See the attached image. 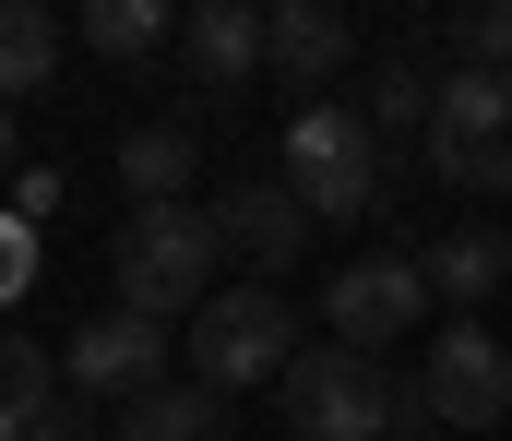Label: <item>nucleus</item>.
Returning <instances> with one entry per match:
<instances>
[{
  "mask_svg": "<svg viewBox=\"0 0 512 441\" xmlns=\"http://www.w3.org/2000/svg\"><path fill=\"white\" fill-rule=\"evenodd\" d=\"M274 370H298V310H286V287H215L191 310V382L239 394V382H274Z\"/></svg>",
  "mask_w": 512,
  "mask_h": 441,
  "instance_id": "20e7f679",
  "label": "nucleus"
},
{
  "mask_svg": "<svg viewBox=\"0 0 512 441\" xmlns=\"http://www.w3.org/2000/svg\"><path fill=\"white\" fill-rule=\"evenodd\" d=\"M215 275H227L215 203H131V215H120V310L179 322V310L215 298Z\"/></svg>",
  "mask_w": 512,
  "mask_h": 441,
  "instance_id": "f257e3e1",
  "label": "nucleus"
},
{
  "mask_svg": "<svg viewBox=\"0 0 512 441\" xmlns=\"http://www.w3.org/2000/svg\"><path fill=\"white\" fill-rule=\"evenodd\" d=\"M24 287H36V227H24V215H0V310H12Z\"/></svg>",
  "mask_w": 512,
  "mask_h": 441,
  "instance_id": "aec40b11",
  "label": "nucleus"
},
{
  "mask_svg": "<svg viewBox=\"0 0 512 441\" xmlns=\"http://www.w3.org/2000/svg\"><path fill=\"white\" fill-rule=\"evenodd\" d=\"M274 179L310 203V227H358V215H382V132H370V108H334V96L298 108Z\"/></svg>",
  "mask_w": 512,
  "mask_h": 441,
  "instance_id": "f03ea898",
  "label": "nucleus"
},
{
  "mask_svg": "<svg viewBox=\"0 0 512 441\" xmlns=\"http://www.w3.org/2000/svg\"><path fill=\"white\" fill-rule=\"evenodd\" d=\"M262 48H274V72H286V84L322 108V84L358 60V24H346L334 0H274V12H262Z\"/></svg>",
  "mask_w": 512,
  "mask_h": 441,
  "instance_id": "9b49d317",
  "label": "nucleus"
},
{
  "mask_svg": "<svg viewBox=\"0 0 512 441\" xmlns=\"http://www.w3.org/2000/svg\"><path fill=\"white\" fill-rule=\"evenodd\" d=\"M429 167H441V191H512V72H453L441 84V120H429Z\"/></svg>",
  "mask_w": 512,
  "mask_h": 441,
  "instance_id": "423d86ee",
  "label": "nucleus"
},
{
  "mask_svg": "<svg viewBox=\"0 0 512 441\" xmlns=\"http://www.w3.org/2000/svg\"><path fill=\"white\" fill-rule=\"evenodd\" d=\"M441 84H453V72H441L429 48H393L382 72H370V132H393V144H417V155H429V120H441Z\"/></svg>",
  "mask_w": 512,
  "mask_h": 441,
  "instance_id": "f8f14e48",
  "label": "nucleus"
},
{
  "mask_svg": "<svg viewBox=\"0 0 512 441\" xmlns=\"http://www.w3.org/2000/svg\"><path fill=\"white\" fill-rule=\"evenodd\" d=\"M48 203H60V167H24V179L0 191V215H24V227H48Z\"/></svg>",
  "mask_w": 512,
  "mask_h": 441,
  "instance_id": "412c9836",
  "label": "nucleus"
},
{
  "mask_svg": "<svg viewBox=\"0 0 512 441\" xmlns=\"http://www.w3.org/2000/svg\"><path fill=\"white\" fill-rule=\"evenodd\" d=\"M60 382H72V394H108V406L155 394V382H167V322H143V310H96V322L60 346Z\"/></svg>",
  "mask_w": 512,
  "mask_h": 441,
  "instance_id": "6e6552de",
  "label": "nucleus"
},
{
  "mask_svg": "<svg viewBox=\"0 0 512 441\" xmlns=\"http://www.w3.org/2000/svg\"><path fill=\"white\" fill-rule=\"evenodd\" d=\"M512 287V239L501 227H453L441 251H429V298H453V310H477V298Z\"/></svg>",
  "mask_w": 512,
  "mask_h": 441,
  "instance_id": "2eb2a0df",
  "label": "nucleus"
},
{
  "mask_svg": "<svg viewBox=\"0 0 512 441\" xmlns=\"http://www.w3.org/2000/svg\"><path fill=\"white\" fill-rule=\"evenodd\" d=\"M48 72H60V12L0 0V108L12 96H48Z\"/></svg>",
  "mask_w": 512,
  "mask_h": 441,
  "instance_id": "f3484780",
  "label": "nucleus"
},
{
  "mask_svg": "<svg viewBox=\"0 0 512 441\" xmlns=\"http://www.w3.org/2000/svg\"><path fill=\"white\" fill-rule=\"evenodd\" d=\"M417 310H429V263L417 251H382V263H346L322 287V334L358 346V358H382L393 334H417Z\"/></svg>",
  "mask_w": 512,
  "mask_h": 441,
  "instance_id": "0eeeda50",
  "label": "nucleus"
},
{
  "mask_svg": "<svg viewBox=\"0 0 512 441\" xmlns=\"http://www.w3.org/2000/svg\"><path fill=\"white\" fill-rule=\"evenodd\" d=\"M24 179V132H12V108H0V191Z\"/></svg>",
  "mask_w": 512,
  "mask_h": 441,
  "instance_id": "4be33fe9",
  "label": "nucleus"
},
{
  "mask_svg": "<svg viewBox=\"0 0 512 441\" xmlns=\"http://www.w3.org/2000/svg\"><path fill=\"white\" fill-rule=\"evenodd\" d=\"M36 441H84V418H48V430H36Z\"/></svg>",
  "mask_w": 512,
  "mask_h": 441,
  "instance_id": "5701e85b",
  "label": "nucleus"
},
{
  "mask_svg": "<svg viewBox=\"0 0 512 441\" xmlns=\"http://www.w3.org/2000/svg\"><path fill=\"white\" fill-rule=\"evenodd\" d=\"M465 60H477V72H512V0L465 12Z\"/></svg>",
  "mask_w": 512,
  "mask_h": 441,
  "instance_id": "6ab92c4d",
  "label": "nucleus"
},
{
  "mask_svg": "<svg viewBox=\"0 0 512 441\" xmlns=\"http://www.w3.org/2000/svg\"><path fill=\"white\" fill-rule=\"evenodd\" d=\"M60 418V358L36 334H0V441H36Z\"/></svg>",
  "mask_w": 512,
  "mask_h": 441,
  "instance_id": "4468645a",
  "label": "nucleus"
},
{
  "mask_svg": "<svg viewBox=\"0 0 512 441\" xmlns=\"http://www.w3.org/2000/svg\"><path fill=\"white\" fill-rule=\"evenodd\" d=\"M120 441H227V394L215 382H155L120 406Z\"/></svg>",
  "mask_w": 512,
  "mask_h": 441,
  "instance_id": "ddd939ff",
  "label": "nucleus"
},
{
  "mask_svg": "<svg viewBox=\"0 0 512 441\" xmlns=\"http://www.w3.org/2000/svg\"><path fill=\"white\" fill-rule=\"evenodd\" d=\"M274 406H286L298 441H393L417 418V382H393L382 358H358V346H310V358L274 382Z\"/></svg>",
  "mask_w": 512,
  "mask_h": 441,
  "instance_id": "7ed1b4c3",
  "label": "nucleus"
},
{
  "mask_svg": "<svg viewBox=\"0 0 512 441\" xmlns=\"http://www.w3.org/2000/svg\"><path fill=\"white\" fill-rule=\"evenodd\" d=\"M417 418L453 430V441H477V430L512 418V346L489 322H441V334H429V358H417Z\"/></svg>",
  "mask_w": 512,
  "mask_h": 441,
  "instance_id": "39448f33",
  "label": "nucleus"
},
{
  "mask_svg": "<svg viewBox=\"0 0 512 441\" xmlns=\"http://www.w3.org/2000/svg\"><path fill=\"white\" fill-rule=\"evenodd\" d=\"M179 60H191V84H203V96H239L251 72H274L262 12H251V0H191V12H179Z\"/></svg>",
  "mask_w": 512,
  "mask_h": 441,
  "instance_id": "9d476101",
  "label": "nucleus"
},
{
  "mask_svg": "<svg viewBox=\"0 0 512 441\" xmlns=\"http://www.w3.org/2000/svg\"><path fill=\"white\" fill-rule=\"evenodd\" d=\"M120 191H131V203H191V120L120 132Z\"/></svg>",
  "mask_w": 512,
  "mask_h": 441,
  "instance_id": "dca6fc26",
  "label": "nucleus"
},
{
  "mask_svg": "<svg viewBox=\"0 0 512 441\" xmlns=\"http://www.w3.org/2000/svg\"><path fill=\"white\" fill-rule=\"evenodd\" d=\"M215 239H227L251 275H286V263L310 251V203H298L286 179H227V191H215Z\"/></svg>",
  "mask_w": 512,
  "mask_h": 441,
  "instance_id": "1a4fd4ad",
  "label": "nucleus"
},
{
  "mask_svg": "<svg viewBox=\"0 0 512 441\" xmlns=\"http://www.w3.org/2000/svg\"><path fill=\"white\" fill-rule=\"evenodd\" d=\"M84 36H96V48H108V60H143V48H167V36H179V24H167V12H155V0H96V12H84Z\"/></svg>",
  "mask_w": 512,
  "mask_h": 441,
  "instance_id": "a211bd4d",
  "label": "nucleus"
}]
</instances>
